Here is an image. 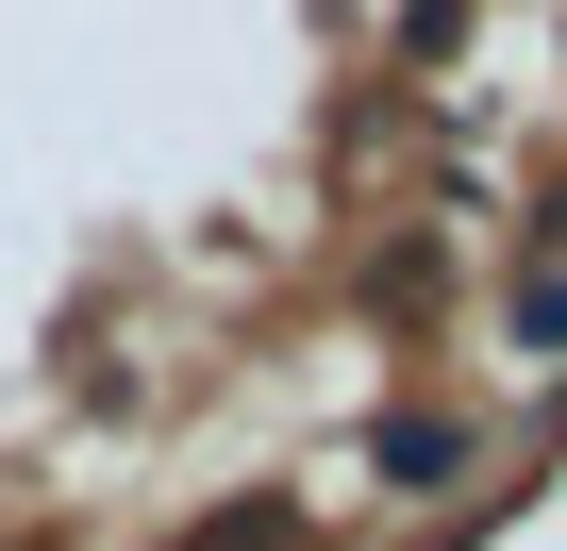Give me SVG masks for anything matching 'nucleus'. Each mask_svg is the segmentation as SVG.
Segmentation results:
<instances>
[{
    "label": "nucleus",
    "instance_id": "1",
    "mask_svg": "<svg viewBox=\"0 0 567 551\" xmlns=\"http://www.w3.org/2000/svg\"><path fill=\"white\" fill-rule=\"evenodd\" d=\"M467 468V418H384V484H451Z\"/></svg>",
    "mask_w": 567,
    "mask_h": 551
},
{
    "label": "nucleus",
    "instance_id": "2",
    "mask_svg": "<svg viewBox=\"0 0 567 551\" xmlns=\"http://www.w3.org/2000/svg\"><path fill=\"white\" fill-rule=\"evenodd\" d=\"M534 368H567V267H534V285H517V318H501Z\"/></svg>",
    "mask_w": 567,
    "mask_h": 551
}]
</instances>
